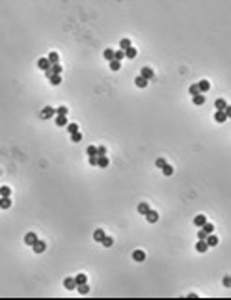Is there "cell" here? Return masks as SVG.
I'll use <instances>...</instances> for the list:
<instances>
[{
    "instance_id": "6da1fadb",
    "label": "cell",
    "mask_w": 231,
    "mask_h": 300,
    "mask_svg": "<svg viewBox=\"0 0 231 300\" xmlns=\"http://www.w3.org/2000/svg\"><path fill=\"white\" fill-rule=\"evenodd\" d=\"M62 65L60 64H54V65H50L47 71H45V77H48V75H62Z\"/></svg>"
},
{
    "instance_id": "7a4b0ae2",
    "label": "cell",
    "mask_w": 231,
    "mask_h": 300,
    "mask_svg": "<svg viewBox=\"0 0 231 300\" xmlns=\"http://www.w3.org/2000/svg\"><path fill=\"white\" fill-rule=\"evenodd\" d=\"M32 248H34V254H43L45 250H47V244H45L43 240H39V239H37V240L32 244Z\"/></svg>"
},
{
    "instance_id": "3957f363",
    "label": "cell",
    "mask_w": 231,
    "mask_h": 300,
    "mask_svg": "<svg viewBox=\"0 0 231 300\" xmlns=\"http://www.w3.org/2000/svg\"><path fill=\"white\" fill-rule=\"evenodd\" d=\"M140 75L145 78V80H151L153 77H155V71L151 69V67H142V71H140Z\"/></svg>"
},
{
    "instance_id": "277c9868",
    "label": "cell",
    "mask_w": 231,
    "mask_h": 300,
    "mask_svg": "<svg viewBox=\"0 0 231 300\" xmlns=\"http://www.w3.org/2000/svg\"><path fill=\"white\" fill-rule=\"evenodd\" d=\"M54 116H56V110H54L52 106H45V108L41 110V118H45V119H47V118H54Z\"/></svg>"
},
{
    "instance_id": "5b68a950",
    "label": "cell",
    "mask_w": 231,
    "mask_h": 300,
    "mask_svg": "<svg viewBox=\"0 0 231 300\" xmlns=\"http://www.w3.org/2000/svg\"><path fill=\"white\" fill-rule=\"evenodd\" d=\"M145 218H147V222H149V224H155V222L158 220V213H157V211H151V209H149V211L145 213Z\"/></svg>"
},
{
    "instance_id": "8992f818",
    "label": "cell",
    "mask_w": 231,
    "mask_h": 300,
    "mask_svg": "<svg viewBox=\"0 0 231 300\" xmlns=\"http://www.w3.org/2000/svg\"><path fill=\"white\" fill-rule=\"evenodd\" d=\"M192 101H194V105H196V106H201V105H205V95H203V93L192 95Z\"/></svg>"
},
{
    "instance_id": "52a82bcc",
    "label": "cell",
    "mask_w": 231,
    "mask_h": 300,
    "mask_svg": "<svg viewBox=\"0 0 231 300\" xmlns=\"http://www.w3.org/2000/svg\"><path fill=\"white\" fill-rule=\"evenodd\" d=\"M205 242H207V246L211 248V246H216L218 244V237L216 235H212V233H209L207 237H205Z\"/></svg>"
},
{
    "instance_id": "ba28073f",
    "label": "cell",
    "mask_w": 231,
    "mask_h": 300,
    "mask_svg": "<svg viewBox=\"0 0 231 300\" xmlns=\"http://www.w3.org/2000/svg\"><path fill=\"white\" fill-rule=\"evenodd\" d=\"M138 56V51H136V47H129L127 51H125V58H129V60H134Z\"/></svg>"
},
{
    "instance_id": "9c48e42d",
    "label": "cell",
    "mask_w": 231,
    "mask_h": 300,
    "mask_svg": "<svg viewBox=\"0 0 231 300\" xmlns=\"http://www.w3.org/2000/svg\"><path fill=\"white\" fill-rule=\"evenodd\" d=\"M54 121H56L58 127H65V125H67V116H60V114H56Z\"/></svg>"
},
{
    "instance_id": "30bf717a",
    "label": "cell",
    "mask_w": 231,
    "mask_h": 300,
    "mask_svg": "<svg viewBox=\"0 0 231 300\" xmlns=\"http://www.w3.org/2000/svg\"><path fill=\"white\" fill-rule=\"evenodd\" d=\"M205 222H207V216H205V215H198V216L194 218V226H196L198 229H200V227H201Z\"/></svg>"
},
{
    "instance_id": "8fae6325",
    "label": "cell",
    "mask_w": 231,
    "mask_h": 300,
    "mask_svg": "<svg viewBox=\"0 0 231 300\" xmlns=\"http://www.w3.org/2000/svg\"><path fill=\"white\" fill-rule=\"evenodd\" d=\"M196 250H198L200 254H205L207 250H209V246H207V242H205V240H198V242H196Z\"/></svg>"
},
{
    "instance_id": "7c38bea8",
    "label": "cell",
    "mask_w": 231,
    "mask_h": 300,
    "mask_svg": "<svg viewBox=\"0 0 231 300\" xmlns=\"http://www.w3.org/2000/svg\"><path fill=\"white\" fill-rule=\"evenodd\" d=\"M10 207H11V199H10V198H0V209L6 211V209H10Z\"/></svg>"
},
{
    "instance_id": "4fadbf2b",
    "label": "cell",
    "mask_w": 231,
    "mask_h": 300,
    "mask_svg": "<svg viewBox=\"0 0 231 300\" xmlns=\"http://www.w3.org/2000/svg\"><path fill=\"white\" fill-rule=\"evenodd\" d=\"M37 67H39L41 71H47V69L50 67V64H48L47 58H39V60H37Z\"/></svg>"
},
{
    "instance_id": "5bb4252c",
    "label": "cell",
    "mask_w": 231,
    "mask_h": 300,
    "mask_svg": "<svg viewBox=\"0 0 231 300\" xmlns=\"http://www.w3.org/2000/svg\"><path fill=\"white\" fill-rule=\"evenodd\" d=\"M198 88H200V93H203V91H209L211 90V84H209V80H200L198 82Z\"/></svg>"
},
{
    "instance_id": "9a60e30c",
    "label": "cell",
    "mask_w": 231,
    "mask_h": 300,
    "mask_svg": "<svg viewBox=\"0 0 231 300\" xmlns=\"http://www.w3.org/2000/svg\"><path fill=\"white\" fill-rule=\"evenodd\" d=\"M214 121H218V123L227 121V116L224 114V110H216V114H214Z\"/></svg>"
},
{
    "instance_id": "2e32d148",
    "label": "cell",
    "mask_w": 231,
    "mask_h": 300,
    "mask_svg": "<svg viewBox=\"0 0 231 300\" xmlns=\"http://www.w3.org/2000/svg\"><path fill=\"white\" fill-rule=\"evenodd\" d=\"M110 162H108V155H103V157H97V166L99 168H106Z\"/></svg>"
},
{
    "instance_id": "e0dca14e",
    "label": "cell",
    "mask_w": 231,
    "mask_h": 300,
    "mask_svg": "<svg viewBox=\"0 0 231 300\" xmlns=\"http://www.w3.org/2000/svg\"><path fill=\"white\" fill-rule=\"evenodd\" d=\"M36 240H37V235H36V233H32V231H30V233H26V237H24V242H26L28 246H32V244H34Z\"/></svg>"
},
{
    "instance_id": "ac0fdd59",
    "label": "cell",
    "mask_w": 231,
    "mask_h": 300,
    "mask_svg": "<svg viewBox=\"0 0 231 300\" xmlns=\"http://www.w3.org/2000/svg\"><path fill=\"white\" fill-rule=\"evenodd\" d=\"M64 285H65V289H67V291H73V289L77 287L75 278H65V280H64Z\"/></svg>"
},
{
    "instance_id": "d6986e66",
    "label": "cell",
    "mask_w": 231,
    "mask_h": 300,
    "mask_svg": "<svg viewBox=\"0 0 231 300\" xmlns=\"http://www.w3.org/2000/svg\"><path fill=\"white\" fill-rule=\"evenodd\" d=\"M147 82H149V80H145L142 75H138V77L134 78V84H136L138 88H145V86H147Z\"/></svg>"
},
{
    "instance_id": "ffe728a7",
    "label": "cell",
    "mask_w": 231,
    "mask_h": 300,
    "mask_svg": "<svg viewBox=\"0 0 231 300\" xmlns=\"http://www.w3.org/2000/svg\"><path fill=\"white\" fill-rule=\"evenodd\" d=\"M104 235H106V233H104V229H95V231H93V240L101 242V240L104 239Z\"/></svg>"
},
{
    "instance_id": "44dd1931",
    "label": "cell",
    "mask_w": 231,
    "mask_h": 300,
    "mask_svg": "<svg viewBox=\"0 0 231 300\" xmlns=\"http://www.w3.org/2000/svg\"><path fill=\"white\" fill-rule=\"evenodd\" d=\"M47 60H48V64H50V65H54V64H60V56H58V52H50Z\"/></svg>"
},
{
    "instance_id": "7402d4cb",
    "label": "cell",
    "mask_w": 231,
    "mask_h": 300,
    "mask_svg": "<svg viewBox=\"0 0 231 300\" xmlns=\"http://www.w3.org/2000/svg\"><path fill=\"white\" fill-rule=\"evenodd\" d=\"M132 259L134 261H144L145 259V254L142 252V250H134V252H132Z\"/></svg>"
},
{
    "instance_id": "603a6c76",
    "label": "cell",
    "mask_w": 231,
    "mask_h": 300,
    "mask_svg": "<svg viewBox=\"0 0 231 300\" xmlns=\"http://www.w3.org/2000/svg\"><path fill=\"white\" fill-rule=\"evenodd\" d=\"M48 80H50L52 86H58L62 82V75H48Z\"/></svg>"
},
{
    "instance_id": "cb8c5ba5",
    "label": "cell",
    "mask_w": 231,
    "mask_h": 300,
    "mask_svg": "<svg viewBox=\"0 0 231 300\" xmlns=\"http://www.w3.org/2000/svg\"><path fill=\"white\" fill-rule=\"evenodd\" d=\"M129 47H132V43H131V39H129V37H125V39H121V41H120V48H121V51H127Z\"/></svg>"
},
{
    "instance_id": "d4e9b609",
    "label": "cell",
    "mask_w": 231,
    "mask_h": 300,
    "mask_svg": "<svg viewBox=\"0 0 231 300\" xmlns=\"http://www.w3.org/2000/svg\"><path fill=\"white\" fill-rule=\"evenodd\" d=\"M149 209H151V207H149V205H147L145 202H142V203H138V213H140V215H144V216H145V213H147Z\"/></svg>"
},
{
    "instance_id": "484cf974",
    "label": "cell",
    "mask_w": 231,
    "mask_h": 300,
    "mask_svg": "<svg viewBox=\"0 0 231 300\" xmlns=\"http://www.w3.org/2000/svg\"><path fill=\"white\" fill-rule=\"evenodd\" d=\"M77 287H78V293H80V294H88V293H90V285H88V281H86V283H78Z\"/></svg>"
},
{
    "instance_id": "4316f807",
    "label": "cell",
    "mask_w": 231,
    "mask_h": 300,
    "mask_svg": "<svg viewBox=\"0 0 231 300\" xmlns=\"http://www.w3.org/2000/svg\"><path fill=\"white\" fill-rule=\"evenodd\" d=\"M10 196H11L10 186H0V198H10Z\"/></svg>"
},
{
    "instance_id": "83f0119b",
    "label": "cell",
    "mask_w": 231,
    "mask_h": 300,
    "mask_svg": "<svg viewBox=\"0 0 231 300\" xmlns=\"http://www.w3.org/2000/svg\"><path fill=\"white\" fill-rule=\"evenodd\" d=\"M214 106H216V110H224V108L227 106V103L224 101V99H216V101H214Z\"/></svg>"
},
{
    "instance_id": "f1b7e54d",
    "label": "cell",
    "mask_w": 231,
    "mask_h": 300,
    "mask_svg": "<svg viewBox=\"0 0 231 300\" xmlns=\"http://www.w3.org/2000/svg\"><path fill=\"white\" fill-rule=\"evenodd\" d=\"M123 58H125V51H121V48H120V51H114V60L121 62Z\"/></svg>"
},
{
    "instance_id": "f546056e",
    "label": "cell",
    "mask_w": 231,
    "mask_h": 300,
    "mask_svg": "<svg viewBox=\"0 0 231 300\" xmlns=\"http://www.w3.org/2000/svg\"><path fill=\"white\" fill-rule=\"evenodd\" d=\"M110 69H112V71H120V69H121V62H118V60H110Z\"/></svg>"
},
{
    "instance_id": "4dcf8cb0",
    "label": "cell",
    "mask_w": 231,
    "mask_h": 300,
    "mask_svg": "<svg viewBox=\"0 0 231 300\" xmlns=\"http://www.w3.org/2000/svg\"><path fill=\"white\" fill-rule=\"evenodd\" d=\"M160 170H162V173H164V175H171V173H173V166H170L168 162H166V164H164Z\"/></svg>"
},
{
    "instance_id": "1f68e13d",
    "label": "cell",
    "mask_w": 231,
    "mask_h": 300,
    "mask_svg": "<svg viewBox=\"0 0 231 300\" xmlns=\"http://www.w3.org/2000/svg\"><path fill=\"white\" fill-rule=\"evenodd\" d=\"M86 281H88V276H86V274H77V276H75V283H77V285H78V283H86Z\"/></svg>"
},
{
    "instance_id": "d6a6232c",
    "label": "cell",
    "mask_w": 231,
    "mask_h": 300,
    "mask_svg": "<svg viewBox=\"0 0 231 300\" xmlns=\"http://www.w3.org/2000/svg\"><path fill=\"white\" fill-rule=\"evenodd\" d=\"M201 229H203V231L209 235V233H212V231H214V226H212V224H209V222H205V224L201 226Z\"/></svg>"
},
{
    "instance_id": "836d02e7",
    "label": "cell",
    "mask_w": 231,
    "mask_h": 300,
    "mask_svg": "<svg viewBox=\"0 0 231 300\" xmlns=\"http://www.w3.org/2000/svg\"><path fill=\"white\" fill-rule=\"evenodd\" d=\"M101 242H103V246H106V248H110V246L114 244V239H112V237H108V235H104V239H103Z\"/></svg>"
},
{
    "instance_id": "e575fe53",
    "label": "cell",
    "mask_w": 231,
    "mask_h": 300,
    "mask_svg": "<svg viewBox=\"0 0 231 300\" xmlns=\"http://www.w3.org/2000/svg\"><path fill=\"white\" fill-rule=\"evenodd\" d=\"M54 110H56V114H60V116H67V112H69L67 106H58V108H54Z\"/></svg>"
},
{
    "instance_id": "d590c367",
    "label": "cell",
    "mask_w": 231,
    "mask_h": 300,
    "mask_svg": "<svg viewBox=\"0 0 231 300\" xmlns=\"http://www.w3.org/2000/svg\"><path fill=\"white\" fill-rule=\"evenodd\" d=\"M103 56H104V58L110 62V60H114V51H112V48H106V51L103 52Z\"/></svg>"
},
{
    "instance_id": "8d00e7d4",
    "label": "cell",
    "mask_w": 231,
    "mask_h": 300,
    "mask_svg": "<svg viewBox=\"0 0 231 300\" xmlns=\"http://www.w3.org/2000/svg\"><path fill=\"white\" fill-rule=\"evenodd\" d=\"M86 153H88L90 157H97V147H95V145H90V147L86 149Z\"/></svg>"
},
{
    "instance_id": "74e56055",
    "label": "cell",
    "mask_w": 231,
    "mask_h": 300,
    "mask_svg": "<svg viewBox=\"0 0 231 300\" xmlns=\"http://www.w3.org/2000/svg\"><path fill=\"white\" fill-rule=\"evenodd\" d=\"M67 131H69V134L77 132L78 131V123H67Z\"/></svg>"
},
{
    "instance_id": "f35d334b",
    "label": "cell",
    "mask_w": 231,
    "mask_h": 300,
    "mask_svg": "<svg viewBox=\"0 0 231 300\" xmlns=\"http://www.w3.org/2000/svg\"><path fill=\"white\" fill-rule=\"evenodd\" d=\"M71 140H73V142H80V140H82V134H80V131L73 132V134H71Z\"/></svg>"
},
{
    "instance_id": "ab89813d",
    "label": "cell",
    "mask_w": 231,
    "mask_h": 300,
    "mask_svg": "<svg viewBox=\"0 0 231 300\" xmlns=\"http://www.w3.org/2000/svg\"><path fill=\"white\" fill-rule=\"evenodd\" d=\"M103 155H108V153H106V147H104V145H99V147H97V157H103Z\"/></svg>"
},
{
    "instance_id": "60d3db41",
    "label": "cell",
    "mask_w": 231,
    "mask_h": 300,
    "mask_svg": "<svg viewBox=\"0 0 231 300\" xmlns=\"http://www.w3.org/2000/svg\"><path fill=\"white\" fill-rule=\"evenodd\" d=\"M188 91H190L192 95H198V93H200V88H198V84H192V86L188 88Z\"/></svg>"
},
{
    "instance_id": "b9f144b4",
    "label": "cell",
    "mask_w": 231,
    "mask_h": 300,
    "mask_svg": "<svg viewBox=\"0 0 231 300\" xmlns=\"http://www.w3.org/2000/svg\"><path fill=\"white\" fill-rule=\"evenodd\" d=\"M205 237H207V233L200 227V231H198V240H205Z\"/></svg>"
},
{
    "instance_id": "7bdbcfd3",
    "label": "cell",
    "mask_w": 231,
    "mask_h": 300,
    "mask_svg": "<svg viewBox=\"0 0 231 300\" xmlns=\"http://www.w3.org/2000/svg\"><path fill=\"white\" fill-rule=\"evenodd\" d=\"M164 164H166V160H164V159H157V162H155V166H157V168H162Z\"/></svg>"
},
{
    "instance_id": "ee69618b",
    "label": "cell",
    "mask_w": 231,
    "mask_h": 300,
    "mask_svg": "<svg viewBox=\"0 0 231 300\" xmlns=\"http://www.w3.org/2000/svg\"><path fill=\"white\" fill-rule=\"evenodd\" d=\"M224 285H225V287H229V285H231V278H229V276H225V278H224Z\"/></svg>"
},
{
    "instance_id": "f6af8a7d",
    "label": "cell",
    "mask_w": 231,
    "mask_h": 300,
    "mask_svg": "<svg viewBox=\"0 0 231 300\" xmlns=\"http://www.w3.org/2000/svg\"><path fill=\"white\" fill-rule=\"evenodd\" d=\"M90 164L91 166H97V157H90Z\"/></svg>"
}]
</instances>
